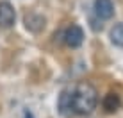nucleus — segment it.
Instances as JSON below:
<instances>
[{
  "label": "nucleus",
  "instance_id": "obj_1",
  "mask_svg": "<svg viewBox=\"0 0 123 118\" xmlns=\"http://www.w3.org/2000/svg\"><path fill=\"white\" fill-rule=\"evenodd\" d=\"M98 104L96 88L89 82H77L66 88L59 97V111L64 116L89 115Z\"/></svg>",
  "mask_w": 123,
  "mask_h": 118
},
{
  "label": "nucleus",
  "instance_id": "obj_2",
  "mask_svg": "<svg viewBox=\"0 0 123 118\" xmlns=\"http://www.w3.org/2000/svg\"><path fill=\"white\" fill-rule=\"evenodd\" d=\"M62 41H64L68 47L77 48L84 41V31L79 27V25H70V27L64 31V34H62Z\"/></svg>",
  "mask_w": 123,
  "mask_h": 118
},
{
  "label": "nucleus",
  "instance_id": "obj_3",
  "mask_svg": "<svg viewBox=\"0 0 123 118\" xmlns=\"http://www.w3.org/2000/svg\"><path fill=\"white\" fill-rule=\"evenodd\" d=\"M14 20H16V13H14V7L11 6L9 2H0V27L2 29H9L14 25Z\"/></svg>",
  "mask_w": 123,
  "mask_h": 118
},
{
  "label": "nucleus",
  "instance_id": "obj_4",
  "mask_svg": "<svg viewBox=\"0 0 123 118\" xmlns=\"http://www.w3.org/2000/svg\"><path fill=\"white\" fill-rule=\"evenodd\" d=\"M95 13L102 20H109L114 14V6L111 0H95Z\"/></svg>",
  "mask_w": 123,
  "mask_h": 118
},
{
  "label": "nucleus",
  "instance_id": "obj_5",
  "mask_svg": "<svg viewBox=\"0 0 123 118\" xmlns=\"http://www.w3.org/2000/svg\"><path fill=\"white\" fill-rule=\"evenodd\" d=\"M25 27L29 29V31L32 32H39L45 29V18L41 14H37V13H29V14H25Z\"/></svg>",
  "mask_w": 123,
  "mask_h": 118
},
{
  "label": "nucleus",
  "instance_id": "obj_6",
  "mask_svg": "<svg viewBox=\"0 0 123 118\" xmlns=\"http://www.w3.org/2000/svg\"><path fill=\"white\" fill-rule=\"evenodd\" d=\"M102 106H104L105 109V113H116L118 109H120L121 106V98H120V95L118 93H107L104 97V102H102Z\"/></svg>",
  "mask_w": 123,
  "mask_h": 118
},
{
  "label": "nucleus",
  "instance_id": "obj_7",
  "mask_svg": "<svg viewBox=\"0 0 123 118\" xmlns=\"http://www.w3.org/2000/svg\"><path fill=\"white\" fill-rule=\"evenodd\" d=\"M111 41L118 47H123V23H118L111 29Z\"/></svg>",
  "mask_w": 123,
  "mask_h": 118
},
{
  "label": "nucleus",
  "instance_id": "obj_8",
  "mask_svg": "<svg viewBox=\"0 0 123 118\" xmlns=\"http://www.w3.org/2000/svg\"><path fill=\"white\" fill-rule=\"evenodd\" d=\"M25 118H32V113L31 111H25Z\"/></svg>",
  "mask_w": 123,
  "mask_h": 118
}]
</instances>
